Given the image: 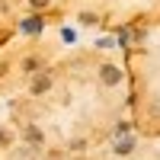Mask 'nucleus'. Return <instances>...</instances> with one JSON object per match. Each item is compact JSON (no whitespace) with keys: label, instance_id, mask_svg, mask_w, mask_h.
I'll return each mask as SVG.
<instances>
[{"label":"nucleus","instance_id":"f257e3e1","mask_svg":"<svg viewBox=\"0 0 160 160\" xmlns=\"http://www.w3.org/2000/svg\"><path fill=\"white\" fill-rule=\"evenodd\" d=\"M102 77H106V83H115V80H118V71H115V68H106Z\"/></svg>","mask_w":160,"mask_h":160},{"label":"nucleus","instance_id":"f03ea898","mask_svg":"<svg viewBox=\"0 0 160 160\" xmlns=\"http://www.w3.org/2000/svg\"><path fill=\"white\" fill-rule=\"evenodd\" d=\"M32 3H35V7H45V3H48V0H32Z\"/></svg>","mask_w":160,"mask_h":160}]
</instances>
